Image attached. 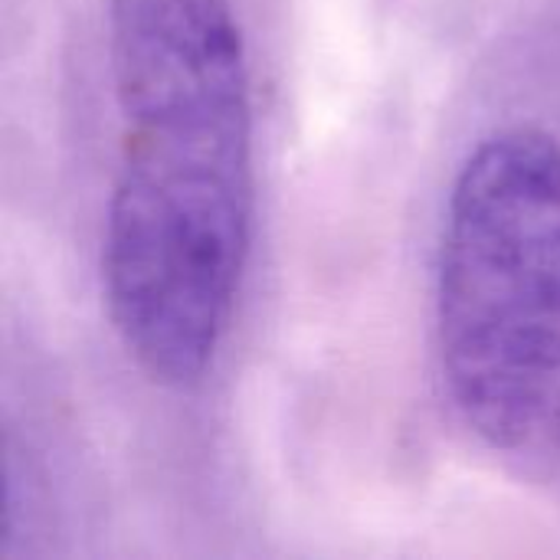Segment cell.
I'll use <instances>...</instances> for the list:
<instances>
[{
	"mask_svg": "<svg viewBox=\"0 0 560 560\" xmlns=\"http://www.w3.org/2000/svg\"><path fill=\"white\" fill-rule=\"evenodd\" d=\"M118 161L102 295L128 358L161 387L213 368L256 210L253 79L230 0H108Z\"/></svg>",
	"mask_w": 560,
	"mask_h": 560,
	"instance_id": "1",
	"label": "cell"
},
{
	"mask_svg": "<svg viewBox=\"0 0 560 560\" xmlns=\"http://www.w3.org/2000/svg\"><path fill=\"white\" fill-rule=\"evenodd\" d=\"M436 348L463 423L502 453L560 440V141L486 135L463 161L436 259Z\"/></svg>",
	"mask_w": 560,
	"mask_h": 560,
	"instance_id": "2",
	"label": "cell"
}]
</instances>
